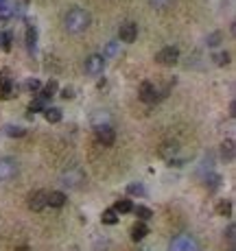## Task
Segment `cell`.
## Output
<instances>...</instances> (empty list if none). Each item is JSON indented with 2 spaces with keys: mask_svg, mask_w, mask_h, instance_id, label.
<instances>
[{
  "mask_svg": "<svg viewBox=\"0 0 236 251\" xmlns=\"http://www.w3.org/2000/svg\"><path fill=\"white\" fill-rule=\"evenodd\" d=\"M90 22H92V18H90V13L86 9L72 7L64 16V29L68 31L70 35H79V33H83V31H88Z\"/></svg>",
  "mask_w": 236,
  "mask_h": 251,
  "instance_id": "obj_1",
  "label": "cell"
},
{
  "mask_svg": "<svg viewBox=\"0 0 236 251\" xmlns=\"http://www.w3.org/2000/svg\"><path fill=\"white\" fill-rule=\"evenodd\" d=\"M86 173H83L79 166H72V168H68V170H64L61 173V186H66V188H70V190H77V188H81L83 184H86Z\"/></svg>",
  "mask_w": 236,
  "mask_h": 251,
  "instance_id": "obj_2",
  "label": "cell"
},
{
  "mask_svg": "<svg viewBox=\"0 0 236 251\" xmlns=\"http://www.w3.org/2000/svg\"><path fill=\"white\" fill-rule=\"evenodd\" d=\"M168 251H201V245L192 234H177L168 245Z\"/></svg>",
  "mask_w": 236,
  "mask_h": 251,
  "instance_id": "obj_3",
  "label": "cell"
},
{
  "mask_svg": "<svg viewBox=\"0 0 236 251\" xmlns=\"http://www.w3.org/2000/svg\"><path fill=\"white\" fill-rule=\"evenodd\" d=\"M20 173V164L16 157H0V181H11Z\"/></svg>",
  "mask_w": 236,
  "mask_h": 251,
  "instance_id": "obj_4",
  "label": "cell"
},
{
  "mask_svg": "<svg viewBox=\"0 0 236 251\" xmlns=\"http://www.w3.org/2000/svg\"><path fill=\"white\" fill-rule=\"evenodd\" d=\"M155 62H158L160 66H175L179 62V50L175 46H166V48H162L155 55Z\"/></svg>",
  "mask_w": 236,
  "mask_h": 251,
  "instance_id": "obj_5",
  "label": "cell"
},
{
  "mask_svg": "<svg viewBox=\"0 0 236 251\" xmlns=\"http://www.w3.org/2000/svg\"><path fill=\"white\" fill-rule=\"evenodd\" d=\"M105 70V57L103 55H90L86 59V72L90 77H98Z\"/></svg>",
  "mask_w": 236,
  "mask_h": 251,
  "instance_id": "obj_6",
  "label": "cell"
},
{
  "mask_svg": "<svg viewBox=\"0 0 236 251\" xmlns=\"http://www.w3.org/2000/svg\"><path fill=\"white\" fill-rule=\"evenodd\" d=\"M96 140L103 144V146H112L116 140V133L112 129V125H96Z\"/></svg>",
  "mask_w": 236,
  "mask_h": 251,
  "instance_id": "obj_7",
  "label": "cell"
},
{
  "mask_svg": "<svg viewBox=\"0 0 236 251\" xmlns=\"http://www.w3.org/2000/svg\"><path fill=\"white\" fill-rule=\"evenodd\" d=\"M118 37H120V42H125V44H131V42L138 37V24H136V22H125V24H120Z\"/></svg>",
  "mask_w": 236,
  "mask_h": 251,
  "instance_id": "obj_8",
  "label": "cell"
},
{
  "mask_svg": "<svg viewBox=\"0 0 236 251\" xmlns=\"http://www.w3.org/2000/svg\"><path fill=\"white\" fill-rule=\"evenodd\" d=\"M46 197H48V192H44V190H35V192L29 194V208L35 212L44 210L46 208Z\"/></svg>",
  "mask_w": 236,
  "mask_h": 251,
  "instance_id": "obj_9",
  "label": "cell"
},
{
  "mask_svg": "<svg viewBox=\"0 0 236 251\" xmlns=\"http://www.w3.org/2000/svg\"><path fill=\"white\" fill-rule=\"evenodd\" d=\"M140 101L155 103V101H158V90H155L151 83H142V87H140Z\"/></svg>",
  "mask_w": 236,
  "mask_h": 251,
  "instance_id": "obj_10",
  "label": "cell"
},
{
  "mask_svg": "<svg viewBox=\"0 0 236 251\" xmlns=\"http://www.w3.org/2000/svg\"><path fill=\"white\" fill-rule=\"evenodd\" d=\"M177 151H179V144L173 140V142H164L162 146H160V157H164V160H171L173 162V155H177Z\"/></svg>",
  "mask_w": 236,
  "mask_h": 251,
  "instance_id": "obj_11",
  "label": "cell"
},
{
  "mask_svg": "<svg viewBox=\"0 0 236 251\" xmlns=\"http://www.w3.org/2000/svg\"><path fill=\"white\" fill-rule=\"evenodd\" d=\"M11 94H13V81L9 79L7 72H2L0 74V96H2V99H9Z\"/></svg>",
  "mask_w": 236,
  "mask_h": 251,
  "instance_id": "obj_12",
  "label": "cell"
},
{
  "mask_svg": "<svg viewBox=\"0 0 236 251\" xmlns=\"http://www.w3.org/2000/svg\"><path fill=\"white\" fill-rule=\"evenodd\" d=\"M64 203H66V194L59 192V190L48 192V197H46V206H50V208H64Z\"/></svg>",
  "mask_w": 236,
  "mask_h": 251,
  "instance_id": "obj_13",
  "label": "cell"
},
{
  "mask_svg": "<svg viewBox=\"0 0 236 251\" xmlns=\"http://www.w3.org/2000/svg\"><path fill=\"white\" fill-rule=\"evenodd\" d=\"M147 234H149V227L144 225V221H138L131 227V240H142Z\"/></svg>",
  "mask_w": 236,
  "mask_h": 251,
  "instance_id": "obj_14",
  "label": "cell"
},
{
  "mask_svg": "<svg viewBox=\"0 0 236 251\" xmlns=\"http://www.w3.org/2000/svg\"><path fill=\"white\" fill-rule=\"evenodd\" d=\"M234 153H236L234 140H225L223 144H221V155H223V160L232 162V160H234Z\"/></svg>",
  "mask_w": 236,
  "mask_h": 251,
  "instance_id": "obj_15",
  "label": "cell"
},
{
  "mask_svg": "<svg viewBox=\"0 0 236 251\" xmlns=\"http://www.w3.org/2000/svg\"><path fill=\"white\" fill-rule=\"evenodd\" d=\"M35 42H37L35 26H26V48H29V53H35Z\"/></svg>",
  "mask_w": 236,
  "mask_h": 251,
  "instance_id": "obj_16",
  "label": "cell"
},
{
  "mask_svg": "<svg viewBox=\"0 0 236 251\" xmlns=\"http://www.w3.org/2000/svg\"><path fill=\"white\" fill-rule=\"evenodd\" d=\"M112 210L116 212V214H127V212H131L134 210V206H131V201L129 199H122V201H118L114 208H112Z\"/></svg>",
  "mask_w": 236,
  "mask_h": 251,
  "instance_id": "obj_17",
  "label": "cell"
},
{
  "mask_svg": "<svg viewBox=\"0 0 236 251\" xmlns=\"http://www.w3.org/2000/svg\"><path fill=\"white\" fill-rule=\"evenodd\" d=\"M44 116H46V120H48V123H59V120H61V109H57V107H46L44 109Z\"/></svg>",
  "mask_w": 236,
  "mask_h": 251,
  "instance_id": "obj_18",
  "label": "cell"
},
{
  "mask_svg": "<svg viewBox=\"0 0 236 251\" xmlns=\"http://www.w3.org/2000/svg\"><path fill=\"white\" fill-rule=\"evenodd\" d=\"M151 7L158 9V11H166V9H171L173 4H175V0H149Z\"/></svg>",
  "mask_w": 236,
  "mask_h": 251,
  "instance_id": "obj_19",
  "label": "cell"
},
{
  "mask_svg": "<svg viewBox=\"0 0 236 251\" xmlns=\"http://www.w3.org/2000/svg\"><path fill=\"white\" fill-rule=\"evenodd\" d=\"M131 212H134V214L138 216L140 221H149V218L153 216V212H151L149 208H144V206H136V208H134V210H131Z\"/></svg>",
  "mask_w": 236,
  "mask_h": 251,
  "instance_id": "obj_20",
  "label": "cell"
},
{
  "mask_svg": "<svg viewBox=\"0 0 236 251\" xmlns=\"http://www.w3.org/2000/svg\"><path fill=\"white\" fill-rule=\"evenodd\" d=\"M101 221L105 223V225H116L118 214H116L114 210H105V212H103V216H101Z\"/></svg>",
  "mask_w": 236,
  "mask_h": 251,
  "instance_id": "obj_21",
  "label": "cell"
},
{
  "mask_svg": "<svg viewBox=\"0 0 236 251\" xmlns=\"http://www.w3.org/2000/svg\"><path fill=\"white\" fill-rule=\"evenodd\" d=\"M216 212H219L221 216H230V214H232V203H230V201H221L219 206H216Z\"/></svg>",
  "mask_w": 236,
  "mask_h": 251,
  "instance_id": "obj_22",
  "label": "cell"
},
{
  "mask_svg": "<svg viewBox=\"0 0 236 251\" xmlns=\"http://www.w3.org/2000/svg\"><path fill=\"white\" fill-rule=\"evenodd\" d=\"M4 133H7V136H11V138H22L26 131L22 127H4Z\"/></svg>",
  "mask_w": 236,
  "mask_h": 251,
  "instance_id": "obj_23",
  "label": "cell"
},
{
  "mask_svg": "<svg viewBox=\"0 0 236 251\" xmlns=\"http://www.w3.org/2000/svg\"><path fill=\"white\" fill-rule=\"evenodd\" d=\"M0 46H2L4 50L11 48V33H0Z\"/></svg>",
  "mask_w": 236,
  "mask_h": 251,
  "instance_id": "obj_24",
  "label": "cell"
},
{
  "mask_svg": "<svg viewBox=\"0 0 236 251\" xmlns=\"http://www.w3.org/2000/svg\"><path fill=\"white\" fill-rule=\"evenodd\" d=\"M11 16H13V9L9 7V4H2V7H0V20H9Z\"/></svg>",
  "mask_w": 236,
  "mask_h": 251,
  "instance_id": "obj_25",
  "label": "cell"
},
{
  "mask_svg": "<svg viewBox=\"0 0 236 251\" xmlns=\"http://www.w3.org/2000/svg\"><path fill=\"white\" fill-rule=\"evenodd\" d=\"M44 111L46 109V103H44V101H42V99H35V101H33V103L29 105V111Z\"/></svg>",
  "mask_w": 236,
  "mask_h": 251,
  "instance_id": "obj_26",
  "label": "cell"
},
{
  "mask_svg": "<svg viewBox=\"0 0 236 251\" xmlns=\"http://www.w3.org/2000/svg\"><path fill=\"white\" fill-rule=\"evenodd\" d=\"M127 190H129V194H138V197H144V188H142L140 184H131Z\"/></svg>",
  "mask_w": 236,
  "mask_h": 251,
  "instance_id": "obj_27",
  "label": "cell"
},
{
  "mask_svg": "<svg viewBox=\"0 0 236 251\" xmlns=\"http://www.w3.org/2000/svg\"><path fill=\"white\" fill-rule=\"evenodd\" d=\"M214 62L219 63V66H225V63H230V55H228V53H219V55H214Z\"/></svg>",
  "mask_w": 236,
  "mask_h": 251,
  "instance_id": "obj_28",
  "label": "cell"
},
{
  "mask_svg": "<svg viewBox=\"0 0 236 251\" xmlns=\"http://www.w3.org/2000/svg\"><path fill=\"white\" fill-rule=\"evenodd\" d=\"M26 90H31V92H37V90H40V87H42V83L40 81H37V79H31V81H26Z\"/></svg>",
  "mask_w": 236,
  "mask_h": 251,
  "instance_id": "obj_29",
  "label": "cell"
},
{
  "mask_svg": "<svg viewBox=\"0 0 236 251\" xmlns=\"http://www.w3.org/2000/svg\"><path fill=\"white\" fill-rule=\"evenodd\" d=\"M221 40V33H212L210 37H208V46H216Z\"/></svg>",
  "mask_w": 236,
  "mask_h": 251,
  "instance_id": "obj_30",
  "label": "cell"
},
{
  "mask_svg": "<svg viewBox=\"0 0 236 251\" xmlns=\"http://www.w3.org/2000/svg\"><path fill=\"white\" fill-rule=\"evenodd\" d=\"M234 231H236V227H234V225H230V227H228V240H230V247H234Z\"/></svg>",
  "mask_w": 236,
  "mask_h": 251,
  "instance_id": "obj_31",
  "label": "cell"
},
{
  "mask_svg": "<svg viewBox=\"0 0 236 251\" xmlns=\"http://www.w3.org/2000/svg\"><path fill=\"white\" fill-rule=\"evenodd\" d=\"M105 53L112 57V55H116V53H118V46H116V44H110V46H107V50H105Z\"/></svg>",
  "mask_w": 236,
  "mask_h": 251,
  "instance_id": "obj_32",
  "label": "cell"
},
{
  "mask_svg": "<svg viewBox=\"0 0 236 251\" xmlns=\"http://www.w3.org/2000/svg\"><path fill=\"white\" fill-rule=\"evenodd\" d=\"M61 96H64V99H72L74 94H72V90H68V87H66V90L61 92Z\"/></svg>",
  "mask_w": 236,
  "mask_h": 251,
  "instance_id": "obj_33",
  "label": "cell"
},
{
  "mask_svg": "<svg viewBox=\"0 0 236 251\" xmlns=\"http://www.w3.org/2000/svg\"><path fill=\"white\" fill-rule=\"evenodd\" d=\"M230 116H232V118H234V116H236V105L232 103V105H230Z\"/></svg>",
  "mask_w": 236,
  "mask_h": 251,
  "instance_id": "obj_34",
  "label": "cell"
},
{
  "mask_svg": "<svg viewBox=\"0 0 236 251\" xmlns=\"http://www.w3.org/2000/svg\"><path fill=\"white\" fill-rule=\"evenodd\" d=\"M228 251H236V249H234V247H230V249H228Z\"/></svg>",
  "mask_w": 236,
  "mask_h": 251,
  "instance_id": "obj_35",
  "label": "cell"
}]
</instances>
